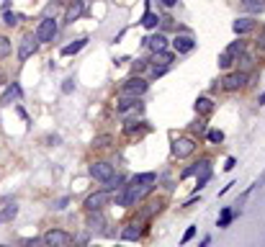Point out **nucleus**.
<instances>
[{"label":"nucleus","mask_w":265,"mask_h":247,"mask_svg":"<svg viewBox=\"0 0 265 247\" xmlns=\"http://www.w3.org/2000/svg\"><path fill=\"white\" fill-rule=\"evenodd\" d=\"M152 188H139V185H124V190L116 196V204L119 206H124V209H129V206H134L136 201H139L142 196H147Z\"/></svg>","instance_id":"nucleus-1"},{"label":"nucleus","mask_w":265,"mask_h":247,"mask_svg":"<svg viewBox=\"0 0 265 247\" xmlns=\"http://www.w3.org/2000/svg\"><path fill=\"white\" fill-rule=\"evenodd\" d=\"M147 80H144V77H139V75H134V77H129V80H124L121 83V95L124 98H139V95H144L147 93Z\"/></svg>","instance_id":"nucleus-2"},{"label":"nucleus","mask_w":265,"mask_h":247,"mask_svg":"<svg viewBox=\"0 0 265 247\" xmlns=\"http://www.w3.org/2000/svg\"><path fill=\"white\" fill-rule=\"evenodd\" d=\"M57 31H60V26H57L54 18H41V24L36 26V33H33V36H36L39 44H47V41H54Z\"/></svg>","instance_id":"nucleus-3"},{"label":"nucleus","mask_w":265,"mask_h":247,"mask_svg":"<svg viewBox=\"0 0 265 247\" xmlns=\"http://www.w3.org/2000/svg\"><path fill=\"white\" fill-rule=\"evenodd\" d=\"M41 240H44V245H47V247H70L72 245V234L70 232H62V229H49Z\"/></svg>","instance_id":"nucleus-4"},{"label":"nucleus","mask_w":265,"mask_h":247,"mask_svg":"<svg viewBox=\"0 0 265 247\" xmlns=\"http://www.w3.org/2000/svg\"><path fill=\"white\" fill-rule=\"evenodd\" d=\"M36 49H39V41H36V36H33V33H29V36H24V39L18 41V60H21V62L31 60L33 54H36Z\"/></svg>","instance_id":"nucleus-5"},{"label":"nucleus","mask_w":265,"mask_h":247,"mask_svg":"<svg viewBox=\"0 0 265 247\" xmlns=\"http://www.w3.org/2000/svg\"><path fill=\"white\" fill-rule=\"evenodd\" d=\"M196 152V139L191 137H178L175 142H172V154L178 157V160H183V157H188Z\"/></svg>","instance_id":"nucleus-6"},{"label":"nucleus","mask_w":265,"mask_h":247,"mask_svg":"<svg viewBox=\"0 0 265 247\" xmlns=\"http://www.w3.org/2000/svg\"><path fill=\"white\" fill-rule=\"evenodd\" d=\"M90 178H96V181H100V183H106L108 181V178H113V165L111 162H93V165H90Z\"/></svg>","instance_id":"nucleus-7"},{"label":"nucleus","mask_w":265,"mask_h":247,"mask_svg":"<svg viewBox=\"0 0 265 247\" xmlns=\"http://www.w3.org/2000/svg\"><path fill=\"white\" fill-rule=\"evenodd\" d=\"M247 80H250L247 72H229V75H224L222 88H224V91H239V88L245 85Z\"/></svg>","instance_id":"nucleus-8"},{"label":"nucleus","mask_w":265,"mask_h":247,"mask_svg":"<svg viewBox=\"0 0 265 247\" xmlns=\"http://www.w3.org/2000/svg\"><path fill=\"white\" fill-rule=\"evenodd\" d=\"M108 198H111L108 190H96V193H90V196L85 198V209H88V211H100L103 206L108 204Z\"/></svg>","instance_id":"nucleus-9"},{"label":"nucleus","mask_w":265,"mask_h":247,"mask_svg":"<svg viewBox=\"0 0 265 247\" xmlns=\"http://www.w3.org/2000/svg\"><path fill=\"white\" fill-rule=\"evenodd\" d=\"M172 49H175L178 54H188L196 49V39L188 36V33H178L175 39H172Z\"/></svg>","instance_id":"nucleus-10"},{"label":"nucleus","mask_w":265,"mask_h":247,"mask_svg":"<svg viewBox=\"0 0 265 247\" xmlns=\"http://www.w3.org/2000/svg\"><path fill=\"white\" fill-rule=\"evenodd\" d=\"M24 95V91H21V85L18 83H10L8 88H5V93L0 95V103L3 106H10V103H16V100Z\"/></svg>","instance_id":"nucleus-11"},{"label":"nucleus","mask_w":265,"mask_h":247,"mask_svg":"<svg viewBox=\"0 0 265 247\" xmlns=\"http://www.w3.org/2000/svg\"><path fill=\"white\" fill-rule=\"evenodd\" d=\"M196 175H199V181H196V188H203L206 183H209V178H211V162L209 160H201L199 162V173H196Z\"/></svg>","instance_id":"nucleus-12"},{"label":"nucleus","mask_w":265,"mask_h":247,"mask_svg":"<svg viewBox=\"0 0 265 247\" xmlns=\"http://www.w3.org/2000/svg\"><path fill=\"white\" fill-rule=\"evenodd\" d=\"M83 10H85L83 0H75V3H70V8H67V13H65V24H75V21L83 16Z\"/></svg>","instance_id":"nucleus-13"},{"label":"nucleus","mask_w":265,"mask_h":247,"mask_svg":"<svg viewBox=\"0 0 265 247\" xmlns=\"http://www.w3.org/2000/svg\"><path fill=\"white\" fill-rule=\"evenodd\" d=\"M155 181H157V175L155 173H139V175H134L129 185H139V188H155Z\"/></svg>","instance_id":"nucleus-14"},{"label":"nucleus","mask_w":265,"mask_h":247,"mask_svg":"<svg viewBox=\"0 0 265 247\" xmlns=\"http://www.w3.org/2000/svg\"><path fill=\"white\" fill-rule=\"evenodd\" d=\"M232 29H234V33H239V36H242V33H250L252 29H255V21H252L250 16H242V18H237L234 24H232Z\"/></svg>","instance_id":"nucleus-15"},{"label":"nucleus","mask_w":265,"mask_h":247,"mask_svg":"<svg viewBox=\"0 0 265 247\" xmlns=\"http://www.w3.org/2000/svg\"><path fill=\"white\" fill-rule=\"evenodd\" d=\"M144 47H149L152 52H165V47H167V39L163 36V33H155V36L144 39Z\"/></svg>","instance_id":"nucleus-16"},{"label":"nucleus","mask_w":265,"mask_h":247,"mask_svg":"<svg viewBox=\"0 0 265 247\" xmlns=\"http://www.w3.org/2000/svg\"><path fill=\"white\" fill-rule=\"evenodd\" d=\"M139 108V98H124L116 103V114H129V111H136Z\"/></svg>","instance_id":"nucleus-17"},{"label":"nucleus","mask_w":265,"mask_h":247,"mask_svg":"<svg viewBox=\"0 0 265 247\" xmlns=\"http://www.w3.org/2000/svg\"><path fill=\"white\" fill-rule=\"evenodd\" d=\"M103 224H106V219H103L100 211H88V229L90 232H100Z\"/></svg>","instance_id":"nucleus-18"},{"label":"nucleus","mask_w":265,"mask_h":247,"mask_svg":"<svg viewBox=\"0 0 265 247\" xmlns=\"http://www.w3.org/2000/svg\"><path fill=\"white\" fill-rule=\"evenodd\" d=\"M18 216V206L16 204H8L0 209V224H8V221H13Z\"/></svg>","instance_id":"nucleus-19"},{"label":"nucleus","mask_w":265,"mask_h":247,"mask_svg":"<svg viewBox=\"0 0 265 247\" xmlns=\"http://www.w3.org/2000/svg\"><path fill=\"white\" fill-rule=\"evenodd\" d=\"M85 44H88V39L83 36V39H77V41H72V44H67V47H62V54H65V57H72V54H77L80 49L85 47Z\"/></svg>","instance_id":"nucleus-20"},{"label":"nucleus","mask_w":265,"mask_h":247,"mask_svg":"<svg viewBox=\"0 0 265 247\" xmlns=\"http://www.w3.org/2000/svg\"><path fill=\"white\" fill-rule=\"evenodd\" d=\"M170 62H172V54L170 52H155L152 67H170Z\"/></svg>","instance_id":"nucleus-21"},{"label":"nucleus","mask_w":265,"mask_h":247,"mask_svg":"<svg viewBox=\"0 0 265 247\" xmlns=\"http://www.w3.org/2000/svg\"><path fill=\"white\" fill-rule=\"evenodd\" d=\"M232 219H234V211H232V209H222V216H219L216 227H219V229H227L229 224H232Z\"/></svg>","instance_id":"nucleus-22"},{"label":"nucleus","mask_w":265,"mask_h":247,"mask_svg":"<svg viewBox=\"0 0 265 247\" xmlns=\"http://www.w3.org/2000/svg\"><path fill=\"white\" fill-rule=\"evenodd\" d=\"M157 24H160V16L152 13V10H147V13L142 16V26L144 29H157Z\"/></svg>","instance_id":"nucleus-23"},{"label":"nucleus","mask_w":265,"mask_h":247,"mask_svg":"<svg viewBox=\"0 0 265 247\" xmlns=\"http://www.w3.org/2000/svg\"><path fill=\"white\" fill-rule=\"evenodd\" d=\"M139 234H142V229L136 227V224H126V229L121 232V237L124 240H139Z\"/></svg>","instance_id":"nucleus-24"},{"label":"nucleus","mask_w":265,"mask_h":247,"mask_svg":"<svg viewBox=\"0 0 265 247\" xmlns=\"http://www.w3.org/2000/svg\"><path fill=\"white\" fill-rule=\"evenodd\" d=\"M142 129H144V124H142V121H126L124 134H126V137H134V134H139Z\"/></svg>","instance_id":"nucleus-25"},{"label":"nucleus","mask_w":265,"mask_h":247,"mask_svg":"<svg viewBox=\"0 0 265 247\" xmlns=\"http://www.w3.org/2000/svg\"><path fill=\"white\" fill-rule=\"evenodd\" d=\"M242 5H245V10H250V13H260L265 8V0H242Z\"/></svg>","instance_id":"nucleus-26"},{"label":"nucleus","mask_w":265,"mask_h":247,"mask_svg":"<svg viewBox=\"0 0 265 247\" xmlns=\"http://www.w3.org/2000/svg\"><path fill=\"white\" fill-rule=\"evenodd\" d=\"M111 142H113L111 134H100V137H96V139H93V147H98V150H106V147H111Z\"/></svg>","instance_id":"nucleus-27"},{"label":"nucleus","mask_w":265,"mask_h":247,"mask_svg":"<svg viewBox=\"0 0 265 247\" xmlns=\"http://www.w3.org/2000/svg\"><path fill=\"white\" fill-rule=\"evenodd\" d=\"M10 52H13V44H10V39L8 36H0V60H5Z\"/></svg>","instance_id":"nucleus-28"},{"label":"nucleus","mask_w":265,"mask_h":247,"mask_svg":"<svg viewBox=\"0 0 265 247\" xmlns=\"http://www.w3.org/2000/svg\"><path fill=\"white\" fill-rule=\"evenodd\" d=\"M3 21H5V26H16V24H21V21H24V16H21V13H10V10H5V13H3Z\"/></svg>","instance_id":"nucleus-29"},{"label":"nucleus","mask_w":265,"mask_h":247,"mask_svg":"<svg viewBox=\"0 0 265 247\" xmlns=\"http://www.w3.org/2000/svg\"><path fill=\"white\" fill-rule=\"evenodd\" d=\"M216 62H219V67H222V70H229V67H232V62H234V57H232L229 52H222Z\"/></svg>","instance_id":"nucleus-30"},{"label":"nucleus","mask_w":265,"mask_h":247,"mask_svg":"<svg viewBox=\"0 0 265 247\" xmlns=\"http://www.w3.org/2000/svg\"><path fill=\"white\" fill-rule=\"evenodd\" d=\"M232 57H239L242 52H245V41H234V44H229V49H227Z\"/></svg>","instance_id":"nucleus-31"},{"label":"nucleus","mask_w":265,"mask_h":247,"mask_svg":"<svg viewBox=\"0 0 265 247\" xmlns=\"http://www.w3.org/2000/svg\"><path fill=\"white\" fill-rule=\"evenodd\" d=\"M196 111H201V114L211 111V98H199V100H196Z\"/></svg>","instance_id":"nucleus-32"},{"label":"nucleus","mask_w":265,"mask_h":247,"mask_svg":"<svg viewBox=\"0 0 265 247\" xmlns=\"http://www.w3.org/2000/svg\"><path fill=\"white\" fill-rule=\"evenodd\" d=\"M57 10H60V3H49L47 8H44L41 18H54V16H57Z\"/></svg>","instance_id":"nucleus-33"},{"label":"nucleus","mask_w":265,"mask_h":247,"mask_svg":"<svg viewBox=\"0 0 265 247\" xmlns=\"http://www.w3.org/2000/svg\"><path fill=\"white\" fill-rule=\"evenodd\" d=\"M209 142H214V144L224 142V131H219V129H211V131H209Z\"/></svg>","instance_id":"nucleus-34"},{"label":"nucleus","mask_w":265,"mask_h":247,"mask_svg":"<svg viewBox=\"0 0 265 247\" xmlns=\"http://www.w3.org/2000/svg\"><path fill=\"white\" fill-rule=\"evenodd\" d=\"M67 204H70V196H65V198H57L52 209H54V211H65V209H67Z\"/></svg>","instance_id":"nucleus-35"},{"label":"nucleus","mask_w":265,"mask_h":247,"mask_svg":"<svg viewBox=\"0 0 265 247\" xmlns=\"http://www.w3.org/2000/svg\"><path fill=\"white\" fill-rule=\"evenodd\" d=\"M239 62H242V67H250L255 60H252V54H245V52H242V54H239Z\"/></svg>","instance_id":"nucleus-36"},{"label":"nucleus","mask_w":265,"mask_h":247,"mask_svg":"<svg viewBox=\"0 0 265 247\" xmlns=\"http://www.w3.org/2000/svg\"><path fill=\"white\" fill-rule=\"evenodd\" d=\"M196 173H199V162L191 165V167H186V170H183V178H191V175H196Z\"/></svg>","instance_id":"nucleus-37"},{"label":"nucleus","mask_w":265,"mask_h":247,"mask_svg":"<svg viewBox=\"0 0 265 247\" xmlns=\"http://www.w3.org/2000/svg\"><path fill=\"white\" fill-rule=\"evenodd\" d=\"M24 245H26V247H47V245H44V240H36V237H33V240H26Z\"/></svg>","instance_id":"nucleus-38"},{"label":"nucleus","mask_w":265,"mask_h":247,"mask_svg":"<svg viewBox=\"0 0 265 247\" xmlns=\"http://www.w3.org/2000/svg\"><path fill=\"white\" fill-rule=\"evenodd\" d=\"M193 234H196V227H188V229H186V234H183V245L191 242V240H193Z\"/></svg>","instance_id":"nucleus-39"},{"label":"nucleus","mask_w":265,"mask_h":247,"mask_svg":"<svg viewBox=\"0 0 265 247\" xmlns=\"http://www.w3.org/2000/svg\"><path fill=\"white\" fill-rule=\"evenodd\" d=\"M160 206H163L160 201H152V204H149V209H147V214H155V211H160Z\"/></svg>","instance_id":"nucleus-40"},{"label":"nucleus","mask_w":265,"mask_h":247,"mask_svg":"<svg viewBox=\"0 0 265 247\" xmlns=\"http://www.w3.org/2000/svg\"><path fill=\"white\" fill-rule=\"evenodd\" d=\"M234 165H237V160H234V157H229V160H227V165H224V167H227V170H232Z\"/></svg>","instance_id":"nucleus-41"},{"label":"nucleus","mask_w":265,"mask_h":247,"mask_svg":"<svg viewBox=\"0 0 265 247\" xmlns=\"http://www.w3.org/2000/svg\"><path fill=\"white\" fill-rule=\"evenodd\" d=\"M163 5H167V8H172V5H178V0H160Z\"/></svg>","instance_id":"nucleus-42"},{"label":"nucleus","mask_w":265,"mask_h":247,"mask_svg":"<svg viewBox=\"0 0 265 247\" xmlns=\"http://www.w3.org/2000/svg\"><path fill=\"white\" fill-rule=\"evenodd\" d=\"M209 242H211V237H203L201 240V247H209Z\"/></svg>","instance_id":"nucleus-43"},{"label":"nucleus","mask_w":265,"mask_h":247,"mask_svg":"<svg viewBox=\"0 0 265 247\" xmlns=\"http://www.w3.org/2000/svg\"><path fill=\"white\" fill-rule=\"evenodd\" d=\"M260 103H265V93H263V95H260Z\"/></svg>","instance_id":"nucleus-44"},{"label":"nucleus","mask_w":265,"mask_h":247,"mask_svg":"<svg viewBox=\"0 0 265 247\" xmlns=\"http://www.w3.org/2000/svg\"><path fill=\"white\" fill-rule=\"evenodd\" d=\"M0 247H8V245H0Z\"/></svg>","instance_id":"nucleus-45"},{"label":"nucleus","mask_w":265,"mask_h":247,"mask_svg":"<svg viewBox=\"0 0 265 247\" xmlns=\"http://www.w3.org/2000/svg\"><path fill=\"white\" fill-rule=\"evenodd\" d=\"M263 31H265V26H263Z\"/></svg>","instance_id":"nucleus-46"},{"label":"nucleus","mask_w":265,"mask_h":247,"mask_svg":"<svg viewBox=\"0 0 265 247\" xmlns=\"http://www.w3.org/2000/svg\"><path fill=\"white\" fill-rule=\"evenodd\" d=\"M93 247H98V245H93Z\"/></svg>","instance_id":"nucleus-47"},{"label":"nucleus","mask_w":265,"mask_h":247,"mask_svg":"<svg viewBox=\"0 0 265 247\" xmlns=\"http://www.w3.org/2000/svg\"><path fill=\"white\" fill-rule=\"evenodd\" d=\"M70 247H72V245H70Z\"/></svg>","instance_id":"nucleus-48"}]
</instances>
